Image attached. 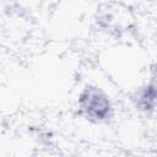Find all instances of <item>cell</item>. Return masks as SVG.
I'll use <instances>...</instances> for the list:
<instances>
[{
  "label": "cell",
  "instance_id": "6da1fadb",
  "mask_svg": "<svg viewBox=\"0 0 157 157\" xmlns=\"http://www.w3.org/2000/svg\"><path fill=\"white\" fill-rule=\"evenodd\" d=\"M81 107L85 110V113L96 119H104L107 118L110 105L107 97L101 93L97 88H88L82 94L80 99Z\"/></svg>",
  "mask_w": 157,
  "mask_h": 157
}]
</instances>
